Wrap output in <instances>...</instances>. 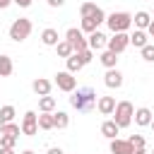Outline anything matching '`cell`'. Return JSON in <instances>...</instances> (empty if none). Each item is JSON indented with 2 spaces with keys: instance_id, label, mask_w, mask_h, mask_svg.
<instances>
[{
  "instance_id": "obj_28",
  "label": "cell",
  "mask_w": 154,
  "mask_h": 154,
  "mask_svg": "<svg viewBox=\"0 0 154 154\" xmlns=\"http://www.w3.org/2000/svg\"><path fill=\"white\" fill-rule=\"evenodd\" d=\"M19 132H22V128H19L17 123H5V128H2V132H0V135H10V137H19Z\"/></svg>"
},
{
  "instance_id": "obj_23",
  "label": "cell",
  "mask_w": 154,
  "mask_h": 154,
  "mask_svg": "<svg viewBox=\"0 0 154 154\" xmlns=\"http://www.w3.org/2000/svg\"><path fill=\"white\" fill-rule=\"evenodd\" d=\"M99 10H101V7H99L96 2H82V5H79V17H94Z\"/></svg>"
},
{
  "instance_id": "obj_11",
  "label": "cell",
  "mask_w": 154,
  "mask_h": 154,
  "mask_svg": "<svg viewBox=\"0 0 154 154\" xmlns=\"http://www.w3.org/2000/svg\"><path fill=\"white\" fill-rule=\"evenodd\" d=\"M152 118H154V113H152L147 106H142V108H137V111L132 113V120H135V125H140V128H147V125L152 123Z\"/></svg>"
},
{
  "instance_id": "obj_44",
  "label": "cell",
  "mask_w": 154,
  "mask_h": 154,
  "mask_svg": "<svg viewBox=\"0 0 154 154\" xmlns=\"http://www.w3.org/2000/svg\"><path fill=\"white\" fill-rule=\"evenodd\" d=\"M152 154H154V149H152Z\"/></svg>"
},
{
  "instance_id": "obj_33",
  "label": "cell",
  "mask_w": 154,
  "mask_h": 154,
  "mask_svg": "<svg viewBox=\"0 0 154 154\" xmlns=\"http://www.w3.org/2000/svg\"><path fill=\"white\" fill-rule=\"evenodd\" d=\"M17 144V137H10V135H0V147H12L14 149Z\"/></svg>"
},
{
  "instance_id": "obj_39",
  "label": "cell",
  "mask_w": 154,
  "mask_h": 154,
  "mask_svg": "<svg viewBox=\"0 0 154 154\" xmlns=\"http://www.w3.org/2000/svg\"><path fill=\"white\" fill-rule=\"evenodd\" d=\"M12 5V0H0V10H5V7H10Z\"/></svg>"
},
{
  "instance_id": "obj_38",
  "label": "cell",
  "mask_w": 154,
  "mask_h": 154,
  "mask_svg": "<svg viewBox=\"0 0 154 154\" xmlns=\"http://www.w3.org/2000/svg\"><path fill=\"white\" fill-rule=\"evenodd\" d=\"M48 154H65V152H63L60 147H51V149H48Z\"/></svg>"
},
{
  "instance_id": "obj_13",
  "label": "cell",
  "mask_w": 154,
  "mask_h": 154,
  "mask_svg": "<svg viewBox=\"0 0 154 154\" xmlns=\"http://www.w3.org/2000/svg\"><path fill=\"white\" fill-rule=\"evenodd\" d=\"M96 108H99L101 116H111V113L116 111V99H113V96H99Z\"/></svg>"
},
{
  "instance_id": "obj_12",
  "label": "cell",
  "mask_w": 154,
  "mask_h": 154,
  "mask_svg": "<svg viewBox=\"0 0 154 154\" xmlns=\"http://www.w3.org/2000/svg\"><path fill=\"white\" fill-rule=\"evenodd\" d=\"M31 89H34L36 96H46V94H51L53 84H51V79H46V77H36V79L31 82Z\"/></svg>"
},
{
  "instance_id": "obj_29",
  "label": "cell",
  "mask_w": 154,
  "mask_h": 154,
  "mask_svg": "<svg viewBox=\"0 0 154 154\" xmlns=\"http://www.w3.org/2000/svg\"><path fill=\"white\" fill-rule=\"evenodd\" d=\"M14 116H17V113H14V106H10V103H7V106H2V108H0V118H2L5 123H12V120H14Z\"/></svg>"
},
{
  "instance_id": "obj_6",
  "label": "cell",
  "mask_w": 154,
  "mask_h": 154,
  "mask_svg": "<svg viewBox=\"0 0 154 154\" xmlns=\"http://www.w3.org/2000/svg\"><path fill=\"white\" fill-rule=\"evenodd\" d=\"M128 46H130V34H128V31H116V34L106 41V48L113 51V53H123Z\"/></svg>"
},
{
  "instance_id": "obj_26",
  "label": "cell",
  "mask_w": 154,
  "mask_h": 154,
  "mask_svg": "<svg viewBox=\"0 0 154 154\" xmlns=\"http://www.w3.org/2000/svg\"><path fill=\"white\" fill-rule=\"evenodd\" d=\"M53 113H41L38 116V130H53Z\"/></svg>"
},
{
  "instance_id": "obj_42",
  "label": "cell",
  "mask_w": 154,
  "mask_h": 154,
  "mask_svg": "<svg viewBox=\"0 0 154 154\" xmlns=\"http://www.w3.org/2000/svg\"><path fill=\"white\" fill-rule=\"evenodd\" d=\"M22 154H36V152H31V149H24V152H22Z\"/></svg>"
},
{
  "instance_id": "obj_41",
  "label": "cell",
  "mask_w": 154,
  "mask_h": 154,
  "mask_svg": "<svg viewBox=\"0 0 154 154\" xmlns=\"http://www.w3.org/2000/svg\"><path fill=\"white\" fill-rule=\"evenodd\" d=\"M2 128H5V120H2V118H0V132H2Z\"/></svg>"
},
{
  "instance_id": "obj_16",
  "label": "cell",
  "mask_w": 154,
  "mask_h": 154,
  "mask_svg": "<svg viewBox=\"0 0 154 154\" xmlns=\"http://www.w3.org/2000/svg\"><path fill=\"white\" fill-rule=\"evenodd\" d=\"M118 132H120V128L116 125V120H113V118L101 123V135H103V137H108V140H116V137H118Z\"/></svg>"
},
{
  "instance_id": "obj_2",
  "label": "cell",
  "mask_w": 154,
  "mask_h": 154,
  "mask_svg": "<svg viewBox=\"0 0 154 154\" xmlns=\"http://www.w3.org/2000/svg\"><path fill=\"white\" fill-rule=\"evenodd\" d=\"M31 29H34L31 19H26V17H19V19H14V22L10 24V38H12L14 43H22V41H26V38H29Z\"/></svg>"
},
{
  "instance_id": "obj_25",
  "label": "cell",
  "mask_w": 154,
  "mask_h": 154,
  "mask_svg": "<svg viewBox=\"0 0 154 154\" xmlns=\"http://www.w3.org/2000/svg\"><path fill=\"white\" fill-rule=\"evenodd\" d=\"M65 63H67V72H72V75H75V72H79V70H82V67H84V65H82V60H79V55H77V53H72V55H70V58H65Z\"/></svg>"
},
{
  "instance_id": "obj_17",
  "label": "cell",
  "mask_w": 154,
  "mask_h": 154,
  "mask_svg": "<svg viewBox=\"0 0 154 154\" xmlns=\"http://www.w3.org/2000/svg\"><path fill=\"white\" fill-rule=\"evenodd\" d=\"M99 63H101L106 70H111V67H116V65H118V53H113V51H108V48H106V51L99 55Z\"/></svg>"
},
{
  "instance_id": "obj_14",
  "label": "cell",
  "mask_w": 154,
  "mask_h": 154,
  "mask_svg": "<svg viewBox=\"0 0 154 154\" xmlns=\"http://www.w3.org/2000/svg\"><path fill=\"white\" fill-rule=\"evenodd\" d=\"M135 147L128 142V140H111V154H132Z\"/></svg>"
},
{
  "instance_id": "obj_7",
  "label": "cell",
  "mask_w": 154,
  "mask_h": 154,
  "mask_svg": "<svg viewBox=\"0 0 154 154\" xmlns=\"http://www.w3.org/2000/svg\"><path fill=\"white\" fill-rule=\"evenodd\" d=\"M22 135H26V137H34L36 132H38V116H36V111H26L24 113V118H22Z\"/></svg>"
},
{
  "instance_id": "obj_15",
  "label": "cell",
  "mask_w": 154,
  "mask_h": 154,
  "mask_svg": "<svg viewBox=\"0 0 154 154\" xmlns=\"http://www.w3.org/2000/svg\"><path fill=\"white\" fill-rule=\"evenodd\" d=\"M41 41H43V46H58V41H60V36H58V29H53V26H46V29L41 31Z\"/></svg>"
},
{
  "instance_id": "obj_24",
  "label": "cell",
  "mask_w": 154,
  "mask_h": 154,
  "mask_svg": "<svg viewBox=\"0 0 154 154\" xmlns=\"http://www.w3.org/2000/svg\"><path fill=\"white\" fill-rule=\"evenodd\" d=\"M79 29H82V34H91V31H96V29H99V22H96L94 17H82Z\"/></svg>"
},
{
  "instance_id": "obj_27",
  "label": "cell",
  "mask_w": 154,
  "mask_h": 154,
  "mask_svg": "<svg viewBox=\"0 0 154 154\" xmlns=\"http://www.w3.org/2000/svg\"><path fill=\"white\" fill-rule=\"evenodd\" d=\"M55 51H58V55H60V58H70V55L75 53V51H72V46H70V41H58Z\"/></svg>"
},
{
  "instance_id": "obj_37",
  "label": "cell",
  "mask_w": 154,
  "mask_h": 154,
  "mask_svg": "<svg viewBox=\"0 0 154 154\" xmlns=\"http://www.w3.org/2000/svg\"><path fill=\"white\" fill-rule=\"evenodd\" d=\"M0 154H14L12 147H0Z\"/></svg>"
},
{
  "instance_id": "obj_18",
  "label": "cell",
  "mask_w": 154,
  "mask_h": 154,
  "mask_svg": "<svg viewBox=\"0 0 154 154\" xmlns=\"http://www.w3.org/2000/svg\"><path fill=\"white\" fill-rule=\"evenodd\" d=\"M149 22H152V14H149V12H144V10L135 12V17H132L135 29H147V26H149Z\"/></svg>"
},
{
  "instance_id": "obj_8",
  "label": "cell",
  "mask_w": 154,
  "mask_h": 154,
  "mask_svg": "<svg viewBox=\"0 0 154 154\" xmlns=\"http://www.w3.org/2000/svg\"><path fill=\"white\" fill-rule=\"evenodd\" d=\"M55 84H58V89H60V91L70 94V91H75V87H77V79H75V75H72V72H67V70H60V72L55 75Z\"/></svg>"
},
{
  "instance_id": "obj_31",
  "label": "cell",
  "mask_w": 154,
  "mask_h": 154,
  "mask_svg": "<svg viewBox=\"0 0 154 154\" xmlns=\"http://www.w3.org/2000/svg\"><path fill=\"white\" fill-rule=\"evenodd\" d=\"M77 55H79V60H82V65H89V63L94 60V51H91V48H87V51H79Z\"/></svg>"
},
{
  "instance_id": "obj_36",
  "label": "cell",
  "mask_w": 154,
  "mask_h": 154,
  "mask_svg": "<svg viewBox=\"0 0 154 154\" xmlns=\"http://www.w3.org/2000/svg\"><path fill=\"white\" fill-rule=\"evenodd\" d=\"M144 31H147V36H152V38H154V19H152V22H149V26H147V29H144Z\"/></svg>"
},
{
  "instance_id": "obj_4",
  "label": "cell",
  "mask_w": 154,
  "mask_h": 154,
  "mask_svg": "<svg viewBox=\"0 0 154 154\" xmlns=\"http://www.w3.org/2000/svg\"><path fill=\"white\" fill-rule=\"evenodd\" d=\"M132 113H135V106H132L130 101H118V103H116V111H113L111 116H113L116 125L123 130V128H128V125L132 123Z\"/></svg>"
},
{
  "instance_id": "obj_34",
  "label": "cell",
  "mask_w": 154,
  "mask_h": 154,
  "mask_svg": "<svg viewBox=\"0 0 154 154\" xmlns=\"http://www.w3.org/2000/svg\"><path fill=\"white\" fill-rule=\"evenodd\" d=\"M46 2H48L51 7H63V5H65V0H46Z\"/></svg>"
},
{
  "instance_id": "obj_30",
  "label": "cell",
  "mask_w": 154,
  "mask_h": 154,
  "mask_svg": "<svg viewBox=\"0 0 154 154\" xmlns=\"http://www.w3.org/2000/svg\"><path fill=\"white\" fill-rule=\"evenodd\" d=\"M140 53H142V60L154 63V43H144V46L140 48Z\"/></svg>"
},
{
  "instance_id": "obj_9",
  "label": "cell",
  "mask_w": 154,
  "mask_h": 154,
  "mask_svg": "<svg viewBox=\"0 0 154 154\" xmlns=\"http://www.w3.org/2000/svg\"><path fill=\"white\" fill-rule=\"evenodd\" d=\"M103 84H106L108 89H120V87H123V72H120L118 67L106 70V75H103Z\"/></svg>"
},
{
  "instance_id": "obj_32",
  "label": "cell",
  "mask_w": 154,
  "mask_h": 154,
  "mask_svg": "<svg viewBox=\"0 0 154 154\" xmlns=\"http://www.w3.org/2000/svg\"><path fill=\"white\" fill-rule=\"evenodd\" d=\"M128 142H130V144H132V147H135V149H142V147H144V144H147V142H144V137H142V135H130V137H128Z\"/></svg>"
},
{
  "instance_id": "obj_10",
  "label": "cell",
  "mask_w": 154,
  "mask_h": 154,
  "mask_svg": "<svg viewBox=\"0 0 154 154\" xmlns=\"http://www.w3.org/2000/svg\"><path fill=\"white\" fill-rule=\"evenodd\" d=\"M106 41H108V36H106L103 31H99V29H96V31H91V34H89L87 46H89L91 51H103V48H106Z\"/></svg>"
},
{
  "instance_id": "obj_21",
  "label": "cell",
  "mask_w": 154,
  "mask_h": 154,
  "mask_svg": "<svg viewBox=\"0 0 154 154\" xmlns=\"http://www.w3.org/2000/svg\"><path fill=\"white\" fill-rule=\"evenodd\" d=\"M53 125H55L58 130H65V128L70 125V116H67L65 111H53Z\"/></svg>"
},
{
  "instance_id": "obj_40",
  "label": "cell",
  "mask_w": 154,
  "mask_h": 154,
  "mask_svg": "<svg viewBox=\"0 0 154 154\" xmlns=\"http://www.w3.org/2000/svg\"><path fill=\"white\" fill-rule=\"evenodd\" d=\"M132 154H147V152H144V147H142V149H135Z\"/></svg>"
},
{
  "instance_id": "obj_3",
  "label": "cell",
  "mask_w": 154,
  "mask_h": 154,
  "mask_svg": "<svg viewBox=\"0 0 154 154\" xmlns=\"http://www.w3.org/2000/svg\"><path fill=\"white\" fill-rule=\"evenodd\" d=\"M106 26L116 34V31H128L132 26V14L130 12H111L106 14Z\"/></svg>"
},
{
  "instance_id": "obj_5",
  "label": "cell",
  "mask_w": 154,
  "mask_h": 154,
  "mask_svg": "<svg viewBox=\"0 0 154 154\" xmlns=\"http://www.w3.org/2000/svg\"><path fill=\"white\" fill-rule=\"evenodd\" d=\"M65 41H70V46H72V51H75V53H79V51H87V48H89V46H87L84 34H82V29H75V26H70V29L65 31Z\"/></svg>"
},
{
  "instance_id": "obj_35",
  "label": "cell",
  "mask_w": 154,
  "mask_h": 154,
  "mask_svg": "<svg viewBox=\"0 0 154 154\" xmlns=\"http://www.w3.org/2000/svg\"><path fill=\"white\" fill-rule=\"evenodd\" d=\"M14 5H19V7H29L31 5V0H12Z\"/></svg>"
},
{
  "instance_id": "obj_19",
  "label": "cell",
  "mask_w": 154,
  "mask_h": 154,
  "mask_svg": "<svg viewBox=\"0 0 154 154\" xmlns=\"http://www.w3.org/2000/svg\"><path fill=\"white\" fill-rule=\"evenodd\" d=\"M38 111L41 113H53L55 111V96H51V94L38 96Z\"/></svg>"
},
{
  "instance_id": "obj_22",
  "label": "cell",
  "mask_w": 154,
  "mask_h": 154,
  "mask_svg": "<svg viewBox=\"0 0 154 154\" xmlns=\"http://www.w3.org/2000/svg\"><path fill=\"white\" fill-rule=\"evenodd\" d=\"M12 70H14L12 58H10V55H0V77H10Z\"/></svg>"
},
{
  "instance_id": "obj_43",
  "label": "cell",
  "mask_w": 154,
  "mask_h": 154,
  "mask_svg": "<svg viewBox=\"0 0 154 154\" xmlns=\"http://www.w3.org/2000/svg\"><path fill=\"white\" fill-rule=\"evenodd\" d=\"M149 128H152V130H154V118H152V123H149Z\"/></svg>"
},
{
  "instance_id": "obj_20",
  "label": "cell",
  "mask_w": 154,
  "mask_h": 154,
  "mask_svg": "<svg viewBox=\"0 0 154 154\" xmlns=\"http://www.w3.org/2000/svg\"><path fill=\"white\" fill-rule=\"evenodd\" d=\"M147 38H149V36H147V31H144V29H135V31L130 34V43H132L135 48H142L144 43H149Z\"/></svg>"
},
{
  "instance_id": "obj_1",
  "label": "cell",
  "mask_w": 154,
  "mask_h": 154,
  "mask_svg": "<svg viewBox=\"0 0 154 154\" xmlns=\"http://www.w3.org/2000/svg\"><path fill=\"white\" fill-rule=\"evenodd\" d=\"M70 103L72 108H77L79 113H89L96 108V101H99V94L91 89V87H75V91H70Z\"/></svg>"
}]
</instances>
